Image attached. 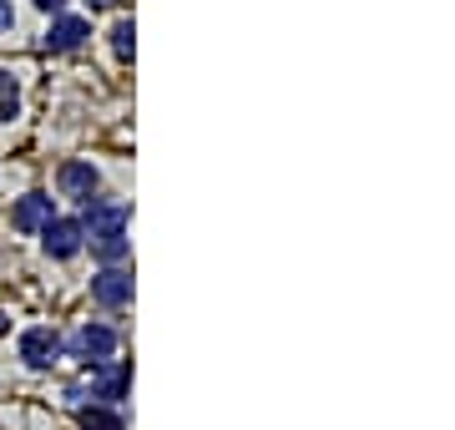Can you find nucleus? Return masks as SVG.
<instances>
[{"label": "nucleus", "instance_id": "4", "mask_svg": "<svg viewBox=\"0 0 455 430\" xmlns=\"http://www.w3.org/2000/svg\"><path fill=\"white\" fill-rule=\"evenodd\" d=\"M56 187H61V198H71V203H97L101 172H97L92 163H61V172H56Z\"/></svg>", "mask_w": 455, "mask_h": 430}, {"label": "nucleus", "instance_id": "16", "mask_svg": "<svg viewBox=\"0 0 455 430\" xmlns=\"http://www.w3.org/2000/svg\"><path fill=\"white\" fill-rule=\"evenodd\" d=\"M97 5H107V0H97Z\"/></svg>", "mask_w": 455, "mask_h": 430}, {"label": "nucleus", "instance_id": "8", "mask_svg": "<svg viewBox=\"0 0 455 430\" xmlns=\"http://www.w3.org/2000/svg\"><path fill=\"white\" fill-rule=\"evenodd\" d=\"M11 223H16L20 233H41L51 223V198H46V193H26V198L16 203Z\"/></svg>", "mask_w": 455, "mask_h": 430}, {"label": "nucleus", "instance_id": "6", "mask_svg": "<svg viewBox=\"0 0 455 430\" xmlns=\"http://www.w3.org/2000/svg\"><path fill=\"white\" fill-rule=\"evenodd\" d=\"M56 354H61V339H56V330L36 324V330L20 334V360L31 364V370H51V364H56Z\"/></svg>", "mask_w": 455, "mask_h": 430}, {"label": "nucleus", "instance_id": "3", "mask_svg": "<svg viewBox=\"0 0 455 430\" xmlns=\"http://www.w3.org/2000/svg\"><path fill=\"white\" fill-rule=\"evenodd\" d=\"M92 370V405H112V400L127 395L132 385V370L122 360H107V364H86Z\"/></svg>", "mask_w": 455, "mask_h": 430}, {"label": "nucleus", "instance_id": "1", "mask_svg": "<svg viewBox=\"0 0 455 430\" xmlns=\"http://www.w3.org/2000/svg\"><path fill=\"white\" fill-rule=\"evenodd\" d=\"M82 233H92V238H86L92 253L107 259L112 268L127 259V208H122V203H92V218L82 223Z\"/></svg>", "mask_w": 455, "mask_h": 430}, {"label": "nucleus", "instance_id": "7", "mask_svg": "<svg viewBox=\"0 0 455 430\" xmlns=\"http://www.w3.org/2000/svg\"><path fill=\"white\" fill-rule=\"evenodd\" d=\"M92 299H97L101 309H122V304H132V274L127 268H101L97 279H92Z\"/></svg>", "mask_w": 455, "mask_h": 430}, {"label": "nucleus", "instance_id": "2", "mask_svg": "<svg viewBox=\"0 0 455 430\" xmlns=\"http://www.w3.org/2000/svg\"><path fill=\"white\" fill-rule=\"evenodd\" d=\"M71 354L86 364H107L116 354V330H107V324H82V330L71 334Z\"/></svg>", "mask_w": 455, "mask_h": 430}, {"label": "nucleus", "instance_id": "11", "mask_svg": "<svg viewBox=\"0 0 455 430\" xmlns=\"http://www.w3.org/2000/svg\"><path fill=\"white\" fill-rule=\"evenodd\" d=\"M16 112H20V86H16V76L0 71V122H11Z\"/></svg>", "mask_w": 455, "mask_h": 430}, {"label": "nucleus", "instance_id": "9", "mask_svg": "<svg viewBox=\"0 0 455 430\" xmlns=\"http://www.w3.org/2000/svg\"><path fill=\"white\" fill-rule=\"evenodd\" d=\"M86 36H92V26H86L82 16H61V20H51L46 46H51V51H76Z\"/></svg>", "mask_w": 455, "mask_h": 430}, {"label": "nucleus", "instance_id": "5", "mask_svg": "<svg viewBox=\"0 0 455 430\" xmlns=\"http://www.w3.org/2000/svg\"><path fill=\"white\" fill-rule=\"evenodd\" d=\"M41 243H46L51 259H71V253H82L86 233H82V223H76V218H51L46 228H41Z\"/></svg>", "mask_w": 455, "mask_h": 430}, {"label": "nucleus", "instance_id": "10", "mask_svg": "<svg viewBox=\"0 0 455 430\" xmlns=\"http://www.w3.org/2000/svg\"><path fill=\"white\" fill-rule=\"evenodd\" d=\"M76 426L82 430H122V415H116L112 405H82Z\"/></svg>", "mask_w": 455, "mask_h": 430}, {"label": "nucleus", "instance_id": "15", "mask_svg": "<svg viewBox=\"0 0 455 430\" xmlns=\"http://www.w3.org/2000/svg\"><path fill=\"white\" fill-rule=\"evenodd\" d=\"M5 330H11V324H5V315H0V334H5Z\"/></svg>", "mask_w": 455, "mask_h": 430}, {"label": "nucleus", "instance_id": "14", "mask_svg": "<svg viewBox=\"0 0 455 430\" xmlns=\"http://www.w3.org/2000/svg\"><path fill=\"white\" fill-rule=\"evenodd\" d=\"M36 5H41V11H61L66 0H36Z\"/></svg>", "mask_w": 455, "mask_h": 430}, {"label": "nucleus", "instance_id": "12", "mask_svg": "<svg viewBox=\"0 0 455 430\" xmlns=\"http://www.w3.org/2000/svg\"><path fill=\"white\" fill-rule=\"evenodd\" d=\"M132 46H137V31H132V20H116L112 26V51L122 61H132Z\"/></svg>", "mask_w": 455, "mask_h": 430}, {"label": "nucleus", "instance_id": "13", "mask_svg": "<svg viewBox=\"0 0 455 430\" xmlns=\"http://www.w3.org/2000/svg\"><path fill=\"white\" fill-rule=\"evenodd\" d=\"M16 26V16H11V0H0V31H11Z\"/></svg>", "mask_w": 455, "mask_h": 430}]
</instances>
